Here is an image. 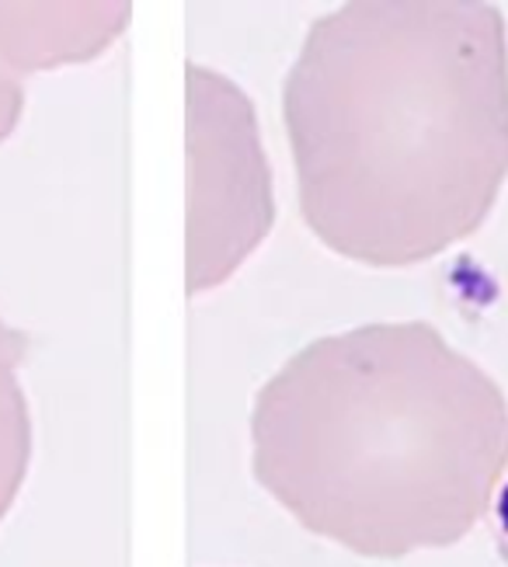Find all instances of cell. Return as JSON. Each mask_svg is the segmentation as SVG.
<instances>
[{
  "label": "cell",
  "mask_w": 508,
  "mask_h": 567,
  "mask_svg": "<svg viewBox=\"0 0 508 567\" xmlns=\"http://www.w3.org/2000/svg\"><path fill=\"white\" fill-rule=\"evenodd\" d=\"M362 45V230L380 258L467 237L508 178V45L491 4L383 8Z\"/></svg>",
  "instance_id": "6da1fadb"
},
{
  "label": "cell",
  "mask_w": 508,
  "mask_h": 567,
  "mask_svg": "<svg viewBox=\"0 0 508 567\" xmlns=\"http://www.w3.org/2000/svg\"><path fill=\"white\" fill-rule=\"evenodd\" d=\"M498 526H501V547H505V557H508V481L501 487V495H498Z\"/></svg>",
  "instance_id": "7a4b0ae2"
}]
</instances>
